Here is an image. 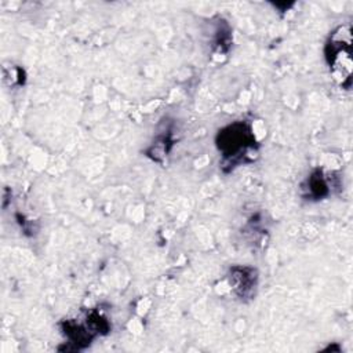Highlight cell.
Listing matches in <instances>:
<instances>
[{
  "mask_svg": "<svg viewBox=\"0 0 353 353\" xmlns=\"http://www.w3.org/2000/svg\"><path fill=\"white\" fill-rule=\"evenodd\" d=\"M216 143L219 150L223 153L225 160L229 161V164L236 163L243 156H247L250 148H254V135L244 123H234L222 131H219Z\"/></svg>",
  "mask_w": 353,
  "mask_h": 353,
  "instance_id": "obj_1",
  "label": "cell"
},
{
  "mask_svg": "<svg viewBox=\"0 0 353 353\" xmlns=\"http://www.w3.org/2000/svg\"><path fill=\"white\" fill-rule=\"evenodd\" d=\"M327 59L330 66H332L334 73L339 79H350L345 72H350V32L346 28H339L336 33L332 34L331 41L327 44Z\"/></svg>",
  "mask_w": 353,
  "mask_h": 353,
  "instance_id": "obj_2",
  "label": "cell"
},
{
  "mask_svg": "<svg viewBox=\"0 0 353 353\" xmlns=\"http://www.w3.org/2000/svg\"><path fill=\"white\" fill-rule=\"evenodd\" d=\"M230 283L233 290L240 298H248L254 295L256 287V270L245 266H234L230 269Z\"/></svg>",
  "mask_w": 353,
  "mask_h": 353,
  "instance_id": "obj_3",
  "label": "cell"
},
{
  "mask_svg": "<svg viewBox=\"0 0 353 353\" xmlns=\"http://www.w3.org/2000/svg\"><path fill=\"white\" fill-rule=\"evenodd\" d=\"M328 193V186L327 182L324 181V176L321 175L320 171L314 172L309 178V194L314 199H320Z\"/></svg>",
  "mask_w": 353,
  "mask_h": 353,
  "instance_id": "obj_4",
  "label": "cell"
}]
</instances>
